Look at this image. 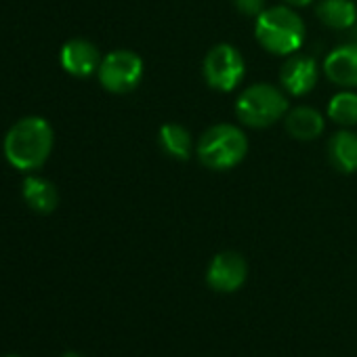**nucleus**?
<instances>
[{"label":"nucleus","mask_w":357,"mask_h":357,"mask_svg":"<svg viewBox=\"0 0 357 357\" xmlns=\"http://www.w3.org/2000/svg\"><path fill=\"white\" fill-rule=\"evenodd\" d=\"M248 147V137L238 124L219 122L206 128L196 141V158L204 168L225 172L244 162Z\"/></svg>","instance_id":"obj_3"},{"label":"nucleus","mask_w":357,"mask_h":357,"mask_svg":"<svg viewBox=\"0 0 357 357\" xmlns=\"http://www.w3.org/2000/svg\"><path fill=\"white\" fill-rule=\"evenodd\" d=\"M290 109L288 93L269 82L246 86L236 99V116L248 128H267L284 120Z\"/></svg>","instance_id":"obj_4"},{"label":"nucleus","mask_w":357,"mask_h":357,"mask_svg":"<svg viewBox=\"0 0 357 357\" xmlns=\"http://www.w3.org/2000/svg\"><path fill=\"white\" fill-rule=\"evenodd\" d=\"M305 22L294 7L273 5L255 20V38L271 55L288 57L301 51L305 43Z\"/></svg>","instance_id":"obj_2"},{"label":"nucleus","mask_w":357,"mask_h":357,"mask_svg":"<svg viewBox=\"0 0 357 357\" xmlns=\"http://www.w3.org/2000/svg\"><path fill=\"white\" fill-rule=\"evenodd\" d=\"M7 357H22V355H7Z\"/></svg>","instance_id":"obj_20"},{"label":"nucleus","mask_w":357,"mask_h":357,"mask_svg":"<svg viewBox=\"0 0 357 357\" xmlns=\"http://www.w3.org/2000/svg\"><path fill=\"white\" fill-rule=\"evenodd\" d=\"M158 143L166 155H170L172 160H178V162H185L196 153L192 132L183 124H176V122H166L160 126Z\"/></svg>","instance_id":"obj_13"},{"label":"nucleus","mask_w":357,"mask_h":357,"mask_svg":"<svg viewBox=\"0 0 357 357\" xmlns=\"http://www.w3.org/2000/svg\"><path fill=\"white\" fill-rule=\"evenodd\" d=\"M248 280V263L236 250H225L213 257L206 269V284L221 294L238 292Z\"/></svg>","instance_id":"obj_7"},{"label":"nucleus","mask_w":357,"mask_h":357,"mask_svg":"<svg viewBox=\"0 0 357 357\" xmlns=\"http://www.w3.org/2000/svg\"><path fill=\"white\" fill-rule=\"evenodd\" d=\"M315 15L328 30L347 32L357 26L355 0H317Z\"/></svg>","instance_id":"obj_12"},{"label":"nucleus","mask_w":357,"mask_h":357,"mask_svg":"<svg viewBox=\"0 0 357 357\" xmlns=\"http://www.w3.org/2000/svg\"><path fill=\"white\" fill-rule=\"evenodd\" d=\"M101 53L99 49L86 40V38H72L61 47L59 53V61L61 68L76 78H89L93 74H97L99 66H101Z\"/></svg>","instance_id":"obj_9"},{"label":"nucleus","mask_w":357,"mask_h":357,"mask_svg":"<svg viewBox=\"0 0 357 357\" xmlns=\"http://www.w3.org/2000/svg\"><path fill=\"white\" fill-rule=\"evenodd\" d=\"M202 74L213 91L231 93L242 84L246 76V61L234 45L219 43L206 53Z\"/></svg>","instance_id":"obj_5"},{"label":"nucleus","mask_w":357,"mask_h":357,"mask_svg":"<svg viewBox=\"0 0 357 357\" xmlns=\"http://www.w3.org/2000/svg\"><path fill=\"white\" fill-rule=\"evenodd\" d=\"M234 7L246 17H259L267 9V0H234Z\"/></svg>","instance_id":"obj_17"},{"label":"nucleus","mask_w":357,"mask_h":357,"mask_svg":"<svg viewBox=\"0 0 357 357\" xmlns=\"http://www.w3.org/2000/svg\"><path fill=\"white\" fill-rule=\"evenodd\" d=\"M326 116L344 128L357 126V93L355 89H342L328 101Z\"/></svg>","instance_id":"obj_16"},{"label":"nucleus","mask_w":357,"mask_h":357,"mask_svg":"<svg viewBox=\"0 0 357 357\" xmlns=\"http://www.w3.org/2000/svg\"><path fill=\"white\" fill-rule=\"evenodd\" d=\"M22 194H24V200L28 202V206L40 215H51L59 204L57 188L49 181V178H43V176H34V174L26 176Z\"/></svg>","instance_id":"obj_15"},{"label":"nucleus","mask_w":357,"mask_h":357,"mask_svg":"<svg viewBox=\"0 0 357 357\" xmlns=\"http://www.w3.org/2000/svg\"><path fill=\"white\" fill-rule=\"evenodd\" d=\"M61 357H84V355H80V353H76V351H70V353H66V355H61Z\"/></svg>","instance_id":"obj_19"},{"label":"nucleus","mask_w":357,"mask_h":357,"mask_svg":"<svg viewBox=\"0 0 357 357\" xmlns=\"http://www.w3.org/2000/svg\"><path fill=\"white\" fill-rule=\"evenodd\" d=\"M319 80V66L311 55L294 53L288 55L280 70V86L290 97H305L309 95Z\"/></svg>","instance_id":"obj_8"},{"label":"nucleus","mask_w":357,"mask_h":357,"mask_svg":"<svg viewBox=\"0 0 357 357\" xmlns=\"http://www.w3.org/2000/svg\"><path fill=\"white\" fill-rule=\"evenodd\" d=\"M55 145V132L49 120L28 116L17 120L5 135L3 151L11 166L30 172L45 166Z\"/></svg>","instance_id":"obj_1"},{"label":"nucleus","mask_w":357,"mask_h":357,"mask_svg":"<svg viewBox=\"0 0 357 357\" xmlns=\"http://www.w3.org/2000/svg\"><path fill=\"white\" fill-rule=\"evenodd\" d=\"M328 158L338 172H357V132L351 128L334 132L328 141Z\"/></svg>","instance_id":"obj_14"},{"label":"nucleus","mask_w":357,"mask_h":357,"mask_svg":"<svg viewBox=\"0 0 357 357\" xmlns=\"http://www.w3.org/2000/svg\"><path fill=\"white\" fill-rule=\"evenodd\" d=\"M143 59L128 49H118L101 59L97 78L107 93L126 95L135 91L143 80Z\"/></svg>","instance_id":"obj_6"},{"label":"nucleus","mask_w":357,"mask_h":357,"mask_svg":"<svg viewBox=\"0 0 357 357\" xmlns=\"http://www.w3.org/2000/svg\"><path fill=\"white\" fill-rule=\"evenodd\" d=\"M321 72L340 89H357V40L332 49L321 63Z\"/></svg>","instance_id":"obj_10"},{"label":"nucleus","mask_w":357,"mask_h":357,"mask_svg":"<svg viewBox=\"0 0 357 357\" xmlns=\"http://www.w3.org/2000/svg\"><path fill=\"white\" fill-rule=\"evenodd\" d=\"M284 5L288 7H294V9H301V7H309L313 3H317V0H282Z\"/></svg>","instance_id":"obj_18"},{"label":"nucleus","mask_w":357,"mask_h":357,"mask_svg":"<svg viewBox=\"0 0 357 357\" xmlns=\"http://www.w3.org/2000/svg\"><path fill=\"white\" fill-rule=\"evenodd\" d=\"M284 126L288 135L296 141H315L326 128V118L319 109L311 105H296L288 109Z\"/></svg>","instance_id":"obj_11"}]
</instances>
